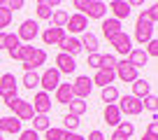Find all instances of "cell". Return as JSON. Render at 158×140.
I'll use <instances>...</instances> for the list:
<instances>
[{"label": "cell", "mask_w": 158, "mask_h": 140, "mask_svg": "<svg viewBox=\"0 0 158 140\" xmlns=\"http://www.w3.org/2000/svg\"><path fill=\"white\" fill-rule=\"evenodd\" d=\"M156 19H158V5H151L149 10H142L135 24V42L137 45H147L153 40V30H156Z\"/></svg>", "instance_id": "obj_1"}, {"label": "cell", "mask_w": 158, "mask_h": 140, "mask_svg": "<svg viewBox=\"0 0 158 140\" xmlns=\"http://www.w3.org/2000/svg\"><path fill=\"white\" fill-rule=\"evenodd\" d=\"M47 63V51L40 49V47H33V45H23L21 47V68L23 72H33L37 70L40 65Z\"/></svg>", "instance_id": "obj_2"}, {"label": "cell", "mask_w": 158, "mask_h": 140, "mask_svg": "<svg viewBox=\"0 0 158 140\" xmlns=\"http://www.w3.org/2000/svg\"><path fill=\"white\" fill-rule=\"evenodd\" d=\"M7 107H10L12 112H14V117L23 124V121H30L35 117V112H33V105H30V100H23V98H12V100H7Z\"/></svg>", "instance_id": "obj_3"}, {"label": "cell", "mask_w": 158, "mask_h": 140, "mask_svg": "<svg viewBox=\"0 0 158 140\" xmlns=\"http://www.w3.org/2000/svg\"><path fill=\"white\" fill-rule=\"evenodd\" d=\"M116 107H118L121 115H128V117H137V115H142V112H144L142 100H137L135 96H118Z\"/></svg>", "instance_id": "obj_4"}, {"label": "cell", "mask_w": 158, "mask_h": 140, "mask_svg": "<svg viewBox=\"0 0 158 140\" xmlns=\"http://www.w3.org/2000/svg\"><path fill=\"white\" fill-rule=\"evenodd\" d=\"M37 35H40V24L33 21V19L21 21L19 30H16V37L21 40V45H33V40L37 37Z\"/></svg>", "instance_id": "obj_5"}, {"label": "cell", "mask_w": 158, "mask_h": 140, "mask_svg": "<svg viewBox=\"0 0 158 140\" xmlns=\"http://www.w3.org/2000/svg\"><path fill=\"white\" fill-rule=\"evenodd\" d=\"M16 91H19V84H16V77L12 75V72H5V75L0 77V98L5 100H12V98H16Z\"/></svg>", "instance_id": "obj_6"}, {"label": "cell", "mask_w": 158, "mask_h": 140, "mask_svg": "<svg viewBox=\"0 0 158 140\" xmlns=\"http://www.w3.org/2000/svg\"><path fill=\"white\" fill-rule=\"evenodd\" d=\"M107 42L114 47V51H116V54H123V56H128L130 51L135 49V47H133V37H130V35L126 33V30L116 33V35L112 37V40H107Z\"/></svg>", "instance_id": "obj_7"}, {"label": "cell", "mask_w": 158, "mask_h": 140, "mask_svg": "<svg viewBox=\"0 0 158 140\" xmlns=\"http://www.w3.org/2000/svg\"><path fill=\"white\" fill-rule=\"evenodd\" d=\"M60 84V72L56 68H47L42 75H40V86H42V91L44 94H51V91H56Z\"/></svg>", "instance_id": "obj_8"}, {"label": "cell", "mask_w": 158, "mask_h": 140, "mask_svg": "<svg viewBox=\"0 0 158 140\" xmlns=\"http://www.w3.org/2000/svg\"><path fill=\"white\" fill-rule=\"evenodd\" d=\"M91 91H93V82H91L89 75H79L77 80L72 82V96H74V98L86 100L91 96Z\"/></svg>", "instance_id": "obj_9"}, {"label": "cell", "mask_w": 158, "mask_h": 140, "mask_svg": "<svg viewBox=\"0 0 158 140\" xmlns=\"http://www.w3.org/2000/svg\"><path fill=\"white\" fill-rule=\"evenodd\" d=\"M114 75L118 77L121 82H126V84H133L135 80L139 77V70H135L133 65L128 63V61H116V68H114Z\"/></svg>", "instance_id": "obj_10"}, {"label": "cell", "mask_w": 158, "mask_h": 140, "mask_svg": "<svg viewBox=\"0 0 158 140\" xmlns=\"http://www.w3.org/2000/svg\"><path fill=\"white\" fill-rule=\"evenodd\" d=\"M65 37H68V35H65V28H56V26H49V28H44V33H42V42H44L47 47H60Z\"/></svg>", "instance_id": "obj_11"}, {"label": "cell", "mask_w": 158, "mask_h": 140, "mask_svg": "<svg viewBox=\"0 0 158 140\" xmlns=\"http://www.w3.org/2000/svg\"><path fill=\"white\" fill-rule=\"evenodd\" d=\"M30 105H33L35 115H49V112H51V96L44 94V91H37L35 98L30 100Z\"/></svg>", "instance_id": "obj_12"}, {"label": "cell", "mask_w": 158, "mask_h": 140, "mask_svg": "<svg viewBox=\"0 0 158 140\" xmlns=\"http://www.w3.org/2000/svg\"><path fill=\"white\" fill-rule=\"evenodd\" d=\"M107 10H112V19L116 21H123L130 16V10H133V5L130 2H126V0H112V2H107Z\"/></svg>", "instance_id": "obj_13"}, {"label": "cell", "mask_w": 158, "mask_h": 140, "mask_svg": "<svg viewBox=\"0 0 158 140\" xmlns=\"http://www.w3.org/2000/svg\"><path fill=\"white\" fill-rule=\"evenodd\" d=\"M105 14H107V2H102V0H89L86 12H84L86 19H105Z\"/></svg>", "instance_id": "obj_14"}, {"label": "cell", "mask_w": 158, "mask_h": 140, "mask_svg": "<svg viewBox=\"0 0 158 140\" xmlns=\"http://www.w3.org/2000/svg\"><path fill=\"white\" fill-rule=\"evenodd\" d=\"M56 70H58L60 75H72L74 70H77V61H74L72 56L60 51V54L56 56Z\"/></svg>", "instance_id": "obj_15"}, {"label": "cell", "mask_w": 158, "mask_h": 140, "mask_svg": "<svg viewBox=\"0 0 158 140\" xmlns=\"http://www.w3.org/2000/svg\"><path fill=\"white\" fill-rule=\"evenodd\" d=\"M65 28H70V33H86V28H89V19H86L84 14H70Z\"/></svg>", "instance_id": "obj_16"}, {"label": "cell", "mask_w": 158, "mask_h": 140, "mask_svg": "<svg viewBox=\"0 0 158 140\" xmlns=\"http://www.w3.org/2000/svg\"><path fill=\"white\" fill-rule=\"evenodd\" d=\"M133 133H135V124L133 121H121V124L114 129V133H112L109 140H130Z\"/></svg>", "instance_id": "obj_17"}, {"label": "cell", "mask_w": 158, "mask_h": 140, "mask_svg": "<svg viewBox=\"0 0 158 140\" xmlns=\"http://www.w3.org/2000/svg\"><path fill=\"white\" fill-rule=\"evenodd\" d=\"M21 131H23V129H21V121L16 119L14 115H12V117H0V133H12V135L16 133V135H19Z\"/></svg>", "instance_id": "obj_18"}, {"label": "cell", "mask_w": 158, "mask_h": 140, "mask_svg": "<svg viewBox=\"0 0 158 140\" xmlns=\"http://www.w3.org/2000/svg\"><path fill=\"white\" fill-rule=\"evenodd\" d=\"M58 7V0H40L35 5V12H37V19H51L54 10Z\"/></svg>", "instance_id": "obj_19"}, {"label": "cell", "mask_w": 158, "mask_h": 140, "mask_svg": "<svg viewBox=\"0 0 158 140\" xmlns=\"http://www.w3.org/2000/svg\"><path fill=\"white\" fill-rule=\"evenodd\" d=\"M21 40L16 37V33H7V40H5V49L10 51V56L14 61H21Z\"/></svg>", "instance_id": "obj_20"}, {"label": "cell", "mask_w": 158, "mask_h": 140, "mask_svg": "<svg viewBox=\"0 0 158 140\" xmlns=\"http://www.w3.org/2000/svg\"><path fill=\"white\" fill-rule=\"evenodd\" d=\"M114 80H116L114 70H105V68H100L91 82H93V84H98L100 89H105V86H112V84H114Z\"/></svg>", "instance_id": "obj_21"}, {"label": "cell", "mask_w": 158, "mask_h": 140, "mask_svg": "<svg viewBox=\"0 0 158 140\" xmlns=\"http://www.w3.org/2000/svg\"><path fill=\"white\" fill-rule=\"evenodd\" d=\"M121 121H123V115L118 112L116 103H114V105H107V107H105V124H107V126H114V129H116Z\"/></svg>", "instance_id": "obj_22"}, {"label": "cell", "mask_w": 158, "mask_h": 140, "mask_svg": "<svg viewBox=\"0 0 158 140\" xmlns=\"http://www.w3.org/2000/svg\"><path fill=\"white\" fill-rule=\"evenodd\" d=\"M149 94H151V84H149L147 80H142V77H137V80L133 82V94L130 96H135L137 100H144Z\"/></svg>", "instance_id": "obj_23"}, {"label": "cell", "mask_w": 158, "mask_h": 140, "mask_svg": "<svg viewBox=\"0 0 158 140\" xmlns=\"http://www.w3.org/2000/svg\"><path fill=\"white\" fill-rule=\"evenodd\" d=\"M126 61H128L135 70H139V68H144V65L149 63V56L144 54V49H133V51L128 54V59H126Z\"/></svg>", "instance_id": "obj_24"}, {"label": "cell", "mask_w": 158, "mask_h": 140, "mask_svg": "<svg viewBox=\"0 0 158 140\" xmlns=\"http://www.w3.org/2000/svg\"><path fill=\"white\" fill-rule=\"evenodd\" d=\"M60 51L74 59V56H77L79 51H81V42H79V37H65V40H63V45H60Z\"/></svg>", "instance_id": "obj_25"}, {"label": "cell", "mask_w": 158, "mask_h": 140, "mask_svg": "<svg viewBox=\"0 0 158 140\" xmlns=\"http://www.w3.org/2000/svg\"><path fill=\"white\" fill-rule=\"evenodd\" d=\"M79 42H81V49H86L89 54H98V37H95L91 30H86V33L79 37Z\"/></svg>", "instance_id": "obj_26"}, {"label": "cell", "mask_w": 158, "mask_h": 140, "mask_svg": "<svg viewBox=\"0 0 158 140\" xmlns=\"http://www.w3.org/2000/svg\"><path fill=\"white\" fill-rule=\"evenodd\" d=\"M54 94H56V100H58L60 105H68L70 100L74 98V96H72V84H70V82H68V84H63V82H60L58 89H56Z\"/></svg>", "instance_id": "obj_27"}, {"label": "cell", "mask_w": 158, "mask_h": 140, "mask_svg": "<svg viewBox=\"0 0 158 140\" xmlns=\"http://www.w3.org/2000/svg\"><path fill=\"white\" fill-rule=\"evenodd\" d=\"M102 35L107 37V40H112L116 33H121V21H116V19H105L102 21Z\"/></svg>", "instance_id": "obj_28"}, {"label": "cell", "mask_w": 158, "mask_h": 140, "mask_svg": "<svg viewBox=\"0 0 158 140\" xmlns=\"http://www.w3.org/2000/svg\"><path fill=\"white\" fill-rule=\"evenodd\" d=\"M68 105H70V115H74V117H81V115L89 112V103L81 100V98H72Z\"/></svg>", "instance_id": "obj_29"}, {"label": "cell", "mask_w": 158, "mask_h": 140, "mask_svg": "<svg viewBox=\"0 0 158 140\" xmlns=\"http://www.w3.org/2000/svg\"><path fill=\"white\" fill-rule=\"evenodd\" d=\"M100 98H102V103H107V105H114L118 100V89L116 86H105L102 91H100Z\"/></svg>", "instance_id": "obj_30"}, {"label": "cell", "mask_w": 158, "mask_h": 140, "mask_svg": "<svg viewBox=\"0 0 158 140\" xmlns=\"http://www.w3.org/2000/svg\"><path fill=\"white\" fill-rule=\"evenodd\" d=\"M30 121H33V131H37V133H40V131H47V129L51 126L49 115H35Z\"/></svg>", "instance_id": "obj_31"}, {"label": "cell", "mask_w": 158, "mask_h": 140, "mask_svg": "<svg viewBox=\"0 0 158 140\" xmlns=\"http://www.w3.org/2000/svg\"><path fill=\"white\" fill-rule=\"evenodd\" d=\"M68 19H70V14L65 10H54V14H51V24L56 26V28H65V24H68Z\"/></svg>", "instance_id": "obj_32"}, {"label": "cell", "mask_w": 158, "mask_h": 140, "mask_svg": "<svg viewBox=\"0 0 158 140\" xmlns=\"http://www.w3.org/2000/svg\"><path fill=\"white\" fill-rule=\"evenodd\" d=\"M23 86L30 89V91L40 86V72H37V70H33V72H23Z\"/></svg>", "instance_id": "obj_33"}, {"label": "cell", "mask_w": 158, "mask_h": 140, "mask_svg": "<svg viewBox=\"0 0 158 140\" xmlns=\"http://www.w3.org/2000/svg\"><path fill=\"white\" fill-rule=\"evenodd\" d=\"M12 16H14V14L7 10V2H5V5H0V33H5V28L12 24Z\"/></svg>", "instance_id": "obj_34"}, {"label": "cell", "mask_w": 158, "mask_h": 140, "mask_svg": "<svg viewBox=\"0 0 158 140\" xmlns=\"http://www.w3.org/2000/svg\"><path fill=\"white\" fill-rule=\"evenodd\" d=\"M79 124H81V121H79V117L70 115V112H68V115L63 117V126H65L63 131H68V133H74V131L79 129Z\"/></svg>", "instance_id": "obj_35"}, {"label": "cell", "mask_w": 158, "mask_h": 140, "mask_svg": "<svg viewBox=\"0 0 158 140\" xmlns=\"http://www.w3.org/2000/svg\"><path fill=\"white\" fill-rule=\"evenodd\" d=\"M63 129H54V126H49V129L44 131V140H63Z\"/></svg>", "instance_id": "obj_36"}, {"label": "cell", "mask_w": 158, "mask_h": 140, "mask_svg": "<svg viewBox=\"0 0 158 140\" xmlns=\"http://www.w3.org/2000/svg\"><path fill=\"white\" fill-rule=\"evenodd\" d=\"M142 107H144V110H151V112H156V107H158V98H156L153 94H149L147 98L142 100Z\"/></svg>", "instance_id": "obj_37"}, {"label": "cell", "mask_w": 158, "mask_h": 140, "mask_svg": "<svg viewBox=\"0 0 158 140\" xmlns=\"http://www.w3.org/2000/svg\"><path fill=\"white\" fill-rule=\"evenodd\" d=\"M100 68L114 70V68H116V56H114V54H102V65H100Z\"/></svg>", "instance_id": "obj_38"}, {"label": "cell", "mask_w": 158, "mask_h": 140, "mask_svg": "<svg viewBox=\"0 0 158 140\" xmlns=\"http://www.w3.org/2000/svg\"><path fill=\"white\" fill-rule=\"evenodd\" d=\"M144 47H147V49H144V54H147L149 59H151V56H158V40H156V37H153V40H149Z\"/></svg>", "instance_id": "obj_39"}, {"label": "cell", "mask_w": 158, "mask_h": 140, "mask_svg": "<svg viewBox=\"0 0 158 140\" xmlns=\"http://www.w3.org/2000/svg\"><path fill=\"white\" fill-rule=\"evenodd\" d=\"M100 65H102V54H89V68L100 70Z\"/></svg>", "instance_id": "obj_40"}, {"label": "cell", "mask_w": 158, "mask_h": 140, "mask_svg": "<svg viewBox=\"0 0 158 140\" xmlns=\"http://www.w3.org/2000/svg\"><path fill=\"white\" fill-rule=\"evenodd\" d=\"M19 140H40V133L33 131V129H26V131L19 133Z\"/></svg>", "instance_id": "obj_41"}, {"label": "cell", "mask_w": 158, "mask_h": 140, "mask_svg": "<svg viewBox=\"0 0 158 140\" xmlns=\"http://www.w3.org/2000/svg\"><path fill=\"white\" fill-rule=\"evenodd\" d=\"M21 7H23V0H10V2H7V10H10L12 14H14L16 10H21Z\"/></svg>", "instance_id": "obj_42"}, {"label": "cell", "mask_w": 158, "mask_h": 140, "mask_svg": "<svg viewBox=\"0 0 158 140\" xmlns=\"http://www.w3.org/2000/svg\"><path fill=\"white\" fill-rule=\"evenodd\" d=\"M147 135H151V138H158V124H156V121H149V126H147Z\"/></svg>", "instance_id": "obj_43"}, {"label": "cell", "mask_w": 158, "mask_h": 140, "mask_svg": "<svg viewBox=\"0 0 158 140\" xmlns=\"http://www.w3.org/2000/svg\"><path fill=\"white\" fill-rule=\"evenodd\" d=\"M86 140H105V135H102V131L95 129V131H91V133H89V138H86Z\"/></svg>", "instance_id": "obj_44"}, {"label": "cell", "mask_w": 158, "mask_h": 140, "mask_svg": "<svg viewBox=\"0 0 158 140\" xmlns=\"http://www.w3.org/2000/svg\"><path fill=\"white\" fill-rule=\"evenodd\" d=\"M63 140H86V138H84V135H79V133H68V131H65Z\"/></svg>", "instance_id": "obj_45"}, {"label": "cell", "mask_w": 158, "mask_h": 140, "mask_svg": "<svg viewBox=\"0 0 158 140\" xmlns=\"http://www.w3.org/2000/svg\"><path fill=\"white\" fill-rule=\"evenodd\" d=\"M5 40H7V33H0V49H5Z\"/></svg>", "instance_id": "obj_46"}, {"label": "cell", "mask_w": 158, "mask_h": 140, "mask_svg": "<svg viewBox=\"0 0 158 140\" xmlns=\"http://www.w3.org/2000/svg\"><path fill=\"white\" fill-rule=\"evenodd\" d=\"M139 140H158V138H151V135H147V133H144V135H142Z\"/></svg>", "instance_id": "obj_47"}, {"label": "cell", "mask_w": 158, "mask_h": 140, "mask_svg": "<svg viewBox=\"0 0 158 140\" xmlns=\"http://www.w3.org/2000/svg\"><path fill=\"white\" fill-rule=\"evenodd\" d=\"M0 140H2V133H0Z\"/></svg>", "instance_id": "obj_48"}, {"label": "cell", "mask_w": 158, "mask_h": 140, "mask_svg": "<svg viewBox=\"0 0 158 140\" xmlns=\"http://www.w3.org/2000/svg\"><path fill=\"white\" fill-rule=\"evenodd\" d=\"M0 65H2V59H0Z\"/></svg>", "instance_id": "obj_49"}]
</instances>
